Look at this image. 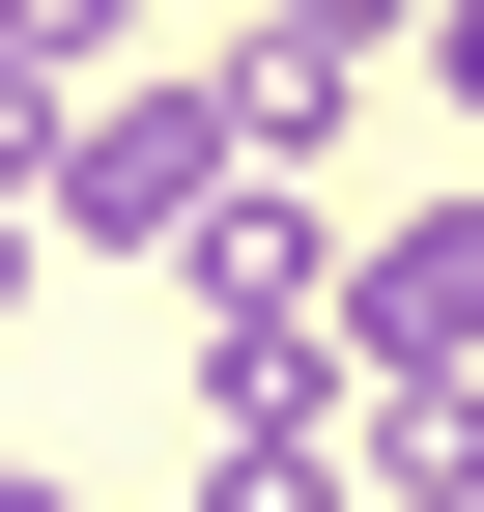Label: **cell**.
Returning <instances> with one entry per match:
<instances>
[{"mask_svg":"<svg viewBox=\"0 0 484 512\" xmlns=\"http://www.w3.org/2000/svg\"><path fill=\"white\" fill-rule=\"evenodd\" d=\"M200 200H228V86H200V57H171V86H86V114H57V171H29L57 256H171Z\"/></svg>","mask_w":484,"mask_h":512,"instance_id":"1","label":"cell"},{"mask_svg":"<svg viewBox=\"0 0 484 512\" xmlns=\"http://www.w3.org/2000/svg\"><path fill=\"white\" fill-rule=\"evenodd\" d=\"M171 313H200V342H314L342 313V228H314V171H228L200 228H171ZM342 370V342H314Z\"/></svg>","mask_w":484,"mask_h":512,"instance_id":"2","label":"cell"},{"mask_svg":"<svg viewBox=\"0 0 484 512\" xmlns=\"http://www.w3.org/2000/svg\"><path fill=\"white\" fill-rule=\"evenodd\" d=\"M342 370H484V200H399V228H342V313H314Z\"/></svg>","mask_w":484,"mask_h":512,"instance_id":"3","label":"cell"},{"mask_svg":"<svg viewBox=\"0 0 484 512\" xmlns=\"http://www.w3.org/2000/svg\"><path fill=\"white\" fill-rule=\"evenodd\" d=\"M342 456L371 512H484V370H342Z\"/></svg>","mask_w":484,"mask_h":512,"instance_id":"4","label":"cell"},{"mask_svg":"<svg viewBox=\"0 0 484 512\" xmlns=\"http://www.w3.org/2000/svg\"><path fill=\"white\" fill-rule=\"evenodd\" d=\"M0 57L29 86H143V0H0Z\"/></svg>","mask_w":484,"mask_h":512,"instance_id":"5","label":"cell"},{"mask_svg":"<svg viewBox=\"0 0 484 512\" xmlns=\"http://www.w3.org/2000/svg\"><path fill=\"white\" fill-rule=\"evenodd\" d=\"M428 86H456V114H484V0H428Z\"/></svg>","mask_w":484,"mask_h":512,"instance_id":"6","label":"cell"},{"mask_svg":"<svg viewBox=\"0 0 484 512\" xmlns=\"http://www.w3.org/2000/svg\"><path fill=\"white\" fill-rule=\"evenodd\" d=\"M0 512H86V484H57V456H0Z\"/></svg>","mask_w":484,"mask_h":512,"instance_id":"7","label":"cell"},{"mask_svg":"<svg viewBox=\"0 0 484 512\" xmlns=\"http://www.w3.org/2000/svg\"><path fill=\"white\" fill-rule=\"evenodd\" d=\"M0 313H29V200H0Z\"/></svg>","mask_w":484,"mask_h":512,"instance_id":"8","label":"cell"},{"mask_svg":"<svg viewBox=\"0 0 484 512\" xmlns=\"http://www.w3.org/2000/svg\"><path fill=\"white\" fill-rule=\"evenodd\" d=\"M171 512H228V484H171Z\"/></svg>","mask_w":484,"mask_h":512,"instance_id":"9","label":"cell"}]
</instances>
